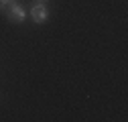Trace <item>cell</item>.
I'll return each mask as SVG.
<instances>
[{"instance_id": "obj_1", "label": "cell", "mask_w": 128, "mask_h": 122, "mask_svg": "<svg viewBox=\"0 0 128 122\" xmlns=\"http://www.w3.org/2000/svg\"><path fill=\"white\" fill-rule=\"evenodd\" d=\"M6 12H8V18H10L12 22H22L24 16H26V12H24V8L20 6L18 0H10V2L6 4Z\"/></svg>"}, {"instance_id": "obj_2", "label": "cell", "mask_w": 128, "mask_h": 122, "mask_svg": "<svg viewBox=\"0 0 128 122\" xmlns=\"http://www.w3.org/2000/svg\"><path fill=\"white\" fill-rule=\"evenodd\" d=\"M30 16H33V20L35 22H45L47 20V16H49V10H47V6L45 4H39V2H35L33 4V8H30Z\"/></svg>"}, {"instance_id": "obj_3", "label": "cell", "mask_w": 128, "mask_h": 122, "mask_svg": "<svg viewBox=\"0 0 128 122\" xmlns=\"http://www.w3.org/2000/svg\"><path fill=\"white\" fill-rule=\"evenodd\" d=\"M10 2V0H0V10H4L6 8V4Z\"/></svg>"}, {"instance_id": "obj_4", "label": "cell", "mask_w": 128, "mask_h": 122, "mask_svg": "<svg viewBox=\"0 0 128 122\" xmlns=\"http://www.w3.org/2000/svg\"><path fill=\"white\" fill-rule=\"evenodd\" d=\"M35 2H39V4H47V0H35Z\"/></svg>"}]
</instances>
